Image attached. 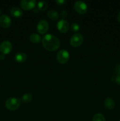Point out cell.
<instances>
[{"instance_id": "6da1fadb", "label": "cell", "mask_w": 120, "mask_h": 121, "mask_svg": "<svg viewBox=\"0 0 120 121\" xmlns=\"http://www.w3.org/2000/svg\"><path fill=\"white\" fill-rule=\"evenodd\" d=\"M42 44L44 48L48 51L56 50L60 46V41L55 35L47 34L42 39Z\"/></svg>"}, {"instance_id": "7a4b0ae2", "label": "cell", "mask_w": 120, "mask_h": 121, "mask_svg": "<svg viewBox=\"0 0 120 121\" xmlns=\"http://www.w3.org/2000/svg\"><path fill=\"white\" fill-rule=\"evenodd\" d=\"M21 104L20 99L16 98H10L5 102V106L9 111H15L19 108Z\"/></svg>"}, {"instance_id": "3957f363", "label": "cell", "mask_w": 120, "mask_h": 121, "mask_svg": "<svg viewBox=\"0 0 120 121\" xmlns=\"http://www.w3.org/2000/svg\"><path fill=\"white\" fill-rule=\"evenodd\" d=\"M84 41V37L82 34L75 33L70 39V44L74 47H77L81 46Z\"/></svg>"}, {"instance_id": "277c9868", "label": "cell", "mask_w": 120, "mask_h": 121, "mask_svg": "<svg viewBox=\"0 0 120 121\" xmlns=\"http://www.w3.org/2000/svg\"><path fill=\"white\" fill-rule=\"evenodd\" d=\"M58 61L61 64H65L69 60V54L66 50H61L56 55Z\"/></svg>"}, {"instance_id": "5b68a950", "label": "cell", "mask_w": 120, "mask_h": 121, "mask_svg": "<svg viewBox=\"0 0 120 121\" xmlns=\"http://www.w3.org/2000/svg\"><path fill=\"white\" fill-rule=\"evenodd\" d=\"M74 7L75 10L80 14H85L88 10L87 5L82 1H78L75 2Z\"/></svg>"}, {"instance_id": "8992f818", "label": "cell", "mask_w": 120, "mask_h": 121, "mask_svg": "<svg viewBox=\"0 0 120 121\" xmlns=\"http://www.w3.org/2000/svg\"><path fill=\"white\" fill-rule=\"evenodd\" d=\"M49 29V24L46 20H42L39 21L36 26V30L39 33L41 34H44L47 33Z\"/></svg>"}, {"instance_id": "52a82bcc", "label": "cell", "mask_w": 120, "mask_h": 121, "mask_svg": "<svg viewBox=\"0 0 120 121\" xmlns=\"http://www.w3.org/2000/svg\"><path fill=\"white\" fill-rule=\"evenodd\" d=\"M12 49V45L9 41H4L0 44V51L3 54H9Z\"/></svg>"}, {"instance_id": "ba28073f", "label": "cell", "mask_w": 120, "mask_h": 121, "mask_svg": "<svg viewBox=\"0 0 120 121\" xmlns=\"http://www.w3.org/2000/svg\"><path fill=\"white\" fill-rule=\"evenodd\" d=\"M36 2L35 0H31V1H27V0H22L21 1V8L25 10H30L35 8L36 5Z\"/></svg>"}, {"instance_id": "9c48e42d", "label": "cell", "mask_w": 120, "mask_h": 121, "mask_svg": "<svg viewBox=\"0 0 120 121\" xmlns=\"http://www.w3.org/2000/svg\"><path fill=\"white\" fill-rule=\"evenodd\" d=\"M69 24L66 20H60L57 23V28L60 32L62 33H65L69 30Z\"/></svg>"}, {"instance_id": "30bf717a", "label": "cell", "mask_w": 120, "mask_h": 121, "mask_svg": "<svg viewBox=\"0 0 120 121\" xmlns=\"http://www.w3.org/2000/svg\"><path fill=\"white\" fill-rule=\"evenodd\" d=\"M11 24V20L7 15H2L0 17V25L4 28H8Z\"/></svg>"}, {"instance_id": "8fae6325", "label": "cell", "mask_w": 120, "mask_h": 121, "mask_svg": "<svg viewBox=\"0 0 120 121\" xmlns=\"http://www.w3.org/2000/svg\"><path fill=\"white\" fill-rule=\"evenodd\" d=\"M104 106L107 109L112 110L115 107V102L111 98H107L104 100Z\"/></svg>"}, {"instance_id": "7c38bea8", "label": "cell", "mask_w": 120, "mask_h": 121, "mask_svg": "<svg viewBox=\"0 0 120 121\" xmlns=\"http://www.w3.org/2000/svg\"><path fill=\"white\" fill-rule=\"evenodd\" d=\"M27 59V55L25 53H23V52H19V53H16V55L15 56V61L18 63H20L25 62Z\"/></svg>"}, {"instance_id": "4fadbf2b", "label": "cell", "mask_w": 120, "mask_h": 121, "mask_svg": "<svg viewBox=\"0 0 120 121\" xmlns=\"http://www.w3.org/2000/svg\"><path fill=\"white\" fill-rule=\"evenodd\" d=\"M10 13L13 17H21V16H22L23 15V13H22V11L18 7H12V8L10 10Z\"/></svg>"}, {"instance_id": "5bb4252c", "label": "cell", "mask_w": 120, "mask_h": 121, "mask_svg": "<svg viewBox=\"0 0 120 121\" xmlns=\"http://www.w3.org/2000/svg\"><path fill=\"white\" fill-rule=\"evenodd\" d=\"M47 16L48 18L52 20H56L58 18L59 14L54 9H51V10L48 11L47 13Z\"/></svg>"}, {"instance_id": "9a60e30c", "label": "cell", "mask_w": 120, "mask_h": 121, "mask_svg": "<svg viewBox=\"0 0 120 121\" xmlns=\"http://www.w3.org/2000/svg\"><path fill=\"white\" fill-rule=\"evenodd\" d=\"M29 40L32 43L35 44L39 43L41 41V38L40 35L36 33H33L29 36Z\"/></svg>"}, {"instance_id": "2e32d148", "label": "cell", "mask_w": 120, "mask_h": 121, "mask_svg": "<svg viewBox=\"0 0 120 121\" xmlns=\"http://www.w3.org/2000/svg\"><path fill=\"white\" fill-rule=\"evenodd\" d=\"M32 99V96L31 94H30V93H25L21 97L20 100H21L23 103L27 104V103L30 102Z\"/></svg>"}, {"instance_id": "e0dca14e", "label": "cell", "mask_w": 120, "mask_h": 121, "mask_svg": "<svg viewBox=\"0 0 120 121\" xmlns=\"http://www.w3.org/2000/svg\"><path fill=\"white\" fill-rule=\"evenodd\" d=\"M48 8V4L45 1H40L38 3V9L40 11H45Z\"/></svg>"}, {"instance_id": "ac0fdd59", "label": "cell", "mask_w": 120, "mask_h": 121, "mask_svg": "<svg viewBox=\"0 0 120 121\" xmlns=\"http://www.w3.org/2000/svg\"><path fill=\"white\" fill-rule=\"evenodd\" d=\"M92 121H105V118L101 113H96L93 117Z\"/></svg>"}, {"instance_id": "d6986e66", "label": "cell", "mask_w": 120, "mask_h": 121, "mask_svg": "<svg viewBox=\"0 0 120 121\" xmlns=\"http://www.w3.org/2000/svg\"><path fill=\"white\" fill-rule=\"evenodd\" d=\"M80 25L76 22H74L72 24L71 26L72 31L74 32H77L78 31L80 30Z\"/></svg>"}, {"instance_id": "ffe728a7", "label": "cell", "mask_w": 120, "mask_h": 121, "mask_svg": "<svg viewBox=\"0 0 120 121\" xmlns=\"http://www.w3.org/2000/svg\"><path fill=\"white\" fill-rule=\"evenodd\" d=\"M115 82L118 85L120 86V74H118L115 78Z\"/></svg>"}, {"instance_id": "44dd1931", "label": "cell", "mask_w": 120, "mask_h": 121, "mask_svg": "<svg viewBox=\"0 0 120 121\" xmlns=\"http://www.w3.org/2000/svg\"><path fill=\"white\" fill-rule=\"evenodd\" d=\"M55 2H56L58 5H62L63 4H64L65 2V1H64V0H56V1H55Z\"/></svg>"}, {"instance_id": "7402d4cb", "label": "cell", "mask_w": 120, "mask_h": 121, "mask_svg": "<svg viewBox=\"0 0 120 121\" xmlns=\"http://www.w3.org/2000/svg\"><path fill=\"white\" fill-rule=\"evenodd\" d=\"M61 16L64 20V18H65L67 16V13L65 11H62V13H61Z\"/></svg>"}, {"instance_id": "603a6c76", "label": "cell", "mask_w": 120, "mask_h": 121, "mask_svg": "<svg viewBox=\"0 0 120 121\" xmlns=\"http://www.w3.org/2000/svg\"><path fill=\"white\" fill-rule=\"evenodd\" d=\"M116 72H117L119 74H120V65L116 67Z\"/></svg>"}, {"instance_id": "cb8c5ba5", "label": "cell", "mask_w": 120, "mask_h": 121, "mask_svg": "<svg viewBox=\"0 0 120 121\" xmlns=\"http://www.w3.org/2000/svg\"><path fill=\"white\" fill-rule=\"evenodd\" d=\"M117 20H118V21L120 22V13H118V14Z\"/></svg>"}, {"instance_id": "d4e9b609", "label": "cell", "mask_w": 120, "mask_h": 121, "mask_svg": "<svg viewBox=\"0 0 120 121\" xmlns=\"http://www.w3.org/2000/svg\"><path fill=\"white\" fill-rule=\"evenodd\" d=\"M4 54H3V55H1L0 56V59H4Z\"/></svg>"}, {"instance_id": "484cf974", "label": "cell", "mask_w": 120, "mask_h": 121, "mask_svg": "<svg viewBox=\"0 0 120 121\" xmlns=\"http://www.w3.org/2000/svg\"><path fill=\"white\" fill-rule=\"evenodd\" d=\"M1 10H0V15H1Z\"/></svg>"}, {"instance_id": "4316f807", "label": "cell", "mask_w": 120, "mask_h": 121, "mask_svg": "<svg viewBox=\"0 0 120 121\" xmlns=\"http://www.w3.org/2000/svg\"><path fill=\"white\" fill-rule=\"evenodd\" d=\"M119 121H120V120H119Z\"/></svg>"}]
</instances>
